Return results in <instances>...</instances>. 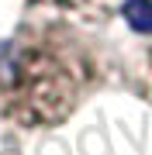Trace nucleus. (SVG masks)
Returning <instances> with one entry per match:
<instances>
[{
  "instance_id": "nucleus-1",
  "label": "nucleus",
  "mask_w": 152,
  "mask_h": 155,
  "mask_svg": "<svg viewBox=\"0 0 152 155\" xmlns=\"http://www.w3.org/2000/svg\"><path fill=\"white\" fill-rule=\"evenodd\" d=\"M90 83V48L59 24H24L0 41V121L14 127L62 124Z\"/></svg>"
},
{
  "instance_id": "nucleus-2",
  "label": "nucleus",
  "mask_w": 152,
  "mask_h": 155,
  "mask_svg": "<svg viewBox=\"0 0 152 155\" xmlns=\"http://www.w3.org/2000/svg\"><path fill=\"white\" fill-rule=\"evenodd\" d=\"M124 17L135 31H152V0H128Z\"/></svg>"
},
{
  "instance_id": "nucleus-3",
  "label": "nucleus",
  "mask_w": 152,
  "mask_h": 155,
  "mask_svg": "<svg viewBox=\"0 0 152 155\" xmlns=\"http://www.w3.org/2000/svg\"><path fill=\"white\" fill-rule=\"evenodd\" d=\"M149 93H152V66H149Z\"/></svg>"
}]
</instances>
